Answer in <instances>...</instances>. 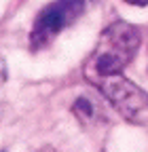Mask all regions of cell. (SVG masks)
Returning a JSON list of instances; mask_svg holds the SVG:
<instances>
[{"mask_svg":"<svg viewBox=\"0 0 148 152\" xmlns=\"http://www.w3.org/2000/svg\"><path fill=\"white\" fill-rule=\"evenodd\" d=\"M142 36L140 30L127 21H116L108 26L100 40L95 45V51L87 59L85 72L87 76H110L121 74L129 64L136 59L140 51Z\"/></svg>","mask_w":148,"mask_h":152,"instance_id":"1","label":"cell"},{"mask_svg":"<svg viewBox=\"0 0 148 152\" xmlns=\"http://www.w3.org/2000/svg\"><path fill=\"white\" fill-rule=\"evenodd\" d=\"M89 80L104 93V97L114 106V110L125 121L131 125L148 127V93L142 87L125 78L123 74L91 76Z\"/></svg>","mask_w":148,"mask_h":152,"instance_id":"2","label":"cell"},{"mask_svg":"<svg viewBox=\"0 0 148 152\" xmlns=\"http://www.w3.org/2000/svg\"><path fill=\"white\" fill-rule=\"evenodd\" d=\"M85 11V0H55L45 7L30 32V45L34 51L45 49L59 32L74 23Z\"/></svg>","mask_w":148,"mask_h":152,"instance_id":"3","label":"cell"},{"mask_svg":"<svg viewBox=\"0 0 148 152\" xmlns=\"http://www.w3.org/2000/svg\"><path fill=\"white\" fill-rule=\"evenodd\" d=\"M125 2L133 4V7H146V4H148V0H125Z\"/></svg>","mask_w":148,"mask_h":152,"instance_id":"4","label":"cell"},{"mask_svg":"<svg viewBox=\"0 0 148 152\" xmlns=\"http://www.w3.org/2000/svg\"><path fill=\"white\" fill-rule=\"evenodd\" d=\"M42 152H51V150H42Z\"/></svg>","mask_w":148,"mask_h":152,"instance_id":"5","label":"cell"}]
</instances>
